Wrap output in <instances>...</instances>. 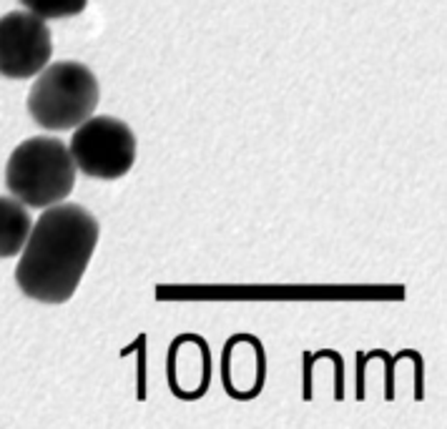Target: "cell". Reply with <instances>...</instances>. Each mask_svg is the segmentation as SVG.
<instances>
[{"label":"cell","mask_w":447,"mask_h":429,"mask_svg":"<svg viewBox=\"0 0 447 429\" xmlns=\"http://www.w3.org/2000/svg\"><path fill=\"white\" fill-rule=\"evenodd\" d=\"M53 35L43 18L30 10H10L0 18V75L33 78L51 63Z\"/></svg>","instance_id":"obj_5"},{"label":"cell","mask_w":447,"mask_h":429,"mask_svg":"<svg viewBox=\"0 0 447 429\" xmlns=\"http://www.w3.org/2000/svg\"><path fill=\"white\" fill-rule=\"evenodd\" d=\"M211 369H214L211 349L204 337L181 334L171 342L168 359H166V376H168V389L173 397L184 392V384L191 376V402L201 399L209 392Z\"/></svg>","instance_id":"obj_7"},{"label":"cell","mask_w":447,"mask_h":429,"mask_svg":"<svg viewBox=\"0 0 447 429\" xmlns=\"http://www.w3.org/2000/svg\"><path fill=\"white\" fill-rule=\"evenodd\" d=\"M75 163L61 138L33 136L18 143L5 163V188L28 209H48L71 196Z\"/></svg>","instance_id":"obj_2"},{"label":"cell","mask_w":447,"mask_h":429,"mask_svg":"<svg viewBox=\"0 0 447 429\" xmlns=\"http://www.w3.org/2000/svg\"><path fill=\"white\" fill-rule=\"evenodd\" d=\"M101 101L98 78L85 63L58 61L38 73L28 90V113L46 131H71L83 123Z\"/></svg>","instance_id":"obj_3"},{"label":"cell","mask_w":447,"mask_h":429,"mask_svg":"<svg viewBox=\"0 0 447 429\" xmlns=\"http://www.w3.org/2000/svg\"><path fill=\"white\" fill-rule=\"evenodd\" d=\"M33 218L25 204L15 196H0V259L18 256L28 241Z\"/></svg>","instance_id":"obj_8"},{"label":"cell","mask_w":447,"mask_h":429,"mask_svg":"<svg viewBox=\"0 0 447 429\" xmlns=\"http://www.w3.org/2000/svg\"><path fill=\"white\" fill-rule=\"evenodd\" d=\"M399 359H412L415 361V399L420 402L422 397H425V384H422V357H420V352H415V349H402V352H397Z\"/></svg>","instance_id":"obj_11"},{"label":"cell","mask_w":447,"mask_h":429,"mask_svg":"<svg viewBox=\"0 0 447 429\" xmlns=\"http://www.w3.org/2000/svg\"><path fill=\"white\" fill-rule=\"evenodd\" d=\"M360 359H382L384 361V397L392 402L394 399V364L399 361V354H387L382 349H374V352H367V354H357Z\"/></svg>","instance_id":"obj_10"},{"label":"cell","mask_w":447,"mask_h":429,"mask_svg":"<svg viewBox=\"0 0 447 429\" xmlns=\"http://www.w3.org/2000/svg\"><path fill=\"white\" fill-rule=\"evenodd\" d=\"M75 168L91 178L116 181L136 163V136L113 116H88L68 143Z\"/></svg>","instance_id":"obj_4"},{"label":"cell","mask_w":447,"mask_h":429,"mask_svg":"<svg viewBox=\"0 0 447 429\" xmlns=\"http://www.w3.org/2000/svg\"><path fill=\"white\" fill-rule=\"evenodd\" d=\"M98 218L80 204H53L33 223L15 266L18 289L40 304L73 299L98 246Z\"/></svg>","instance_id":"obj_1"},{"label":"cell","mask_w":447,"mask_h":429,"mask_svg":"<svg viewBox=\"0 0 447 429\" xmlns=\"http://www.w3.org/2000/svg\"><path fill=\"white\" fill-rule=\"evenodd\" d=\"M221 384L231 399L251 402L266 384V352L259 337L234 334L221 352Z\"/></svg>","instance_id":"obj_6"},{"label":"cell","mask_w":447,"mask_h":429,"mask_svg":"<svg viewBox=\"0 0 447 429\" xmlns=\"http://www.w3.org/2000/svg\"><path fill=\"white\" fill-rule=\"evenodd\" d=\"M18 3L43 20L73 18L78 13H83L88 5V0H18Z\"/></svg>","instance_id":"obj_9"}]
</instances>
